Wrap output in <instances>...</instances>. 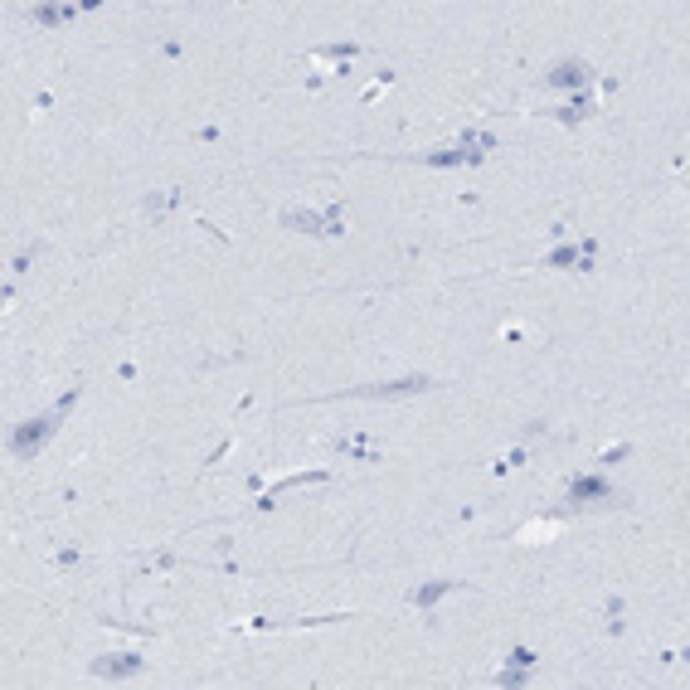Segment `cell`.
I'll list each match as a JSON object with an SVG mask.
<instances>
[{"label":"cell","instance_id":"8992f818","mask_svg":"<svg viewBox=\"0 0 690 690\" xmlns=\"http://www.w3.org/2000/svg\"><path fill=\"white\" fill-rule=\"evenodd\" d=\"M588 78L594 74H588L584 59H559L555 68H549V88H584Z\"/></svg>","mask_w":690,"mask_h":690},{"label":"cell","instance_id":"277c9868","mask_svg":"<svg viewBox=\"0 0 690 690\" xmlns=\"http://www.w3.org/2000/svg\"><path fill=\"white\" fill-rule=\"evenodd\" d=\"M142 671V656L136 652H117V656H97L93 661V675L97 681H126V675Z\"/></svg>","mask_w":690,"mask_h":690},{"label":"cell","instance_id":"30bf717a","mask_svg":"<svg viewBox=\"0 0 690 690\" xmlns=\"http://www.w3.org/2000/svg\"><path fill=\"white\" fill-rule=\"evenodd\" d=\"M74 15H78L74 5H39V10H30L35 25H59V20H74Z\"/></svg>","mask_w":690,"mask_h":690},{"label":"cell","instance_id":"52a82bcc","mask_svg":"<svg viewBox=\"0 0 690 690\" xmlns=\"http://www.w3.org/2000/svg\"><path fill=\"white\" fill-rule=\"evenodd\" d=\"M549 267H574V263H579V267H588V244L579 248V244H565V248H555V253H549V258H545Z\"/></svg>","mask_w":690,"mask_h":690},{"label":"cell","instance_id":"ba28073f","mask_svg":"<svg viewBox=\"0 0 690 690\" xmlns=\"http://www.w3.org/2000/svg\"><path fill=\"white\" fill-rule=\"evenodd\" d=\"M559 525H565V515H545V520H530L525 530H520V540L535 545V540H545V535H559Z\"/></svg>","mask_w":690,"mask_h":690},{"label":"cell","instance_id":"9c48e42d","mask_svg":"<svg viewBox=\"0 0 690 690\" xmlns=\"http://www.w3.org/2000/svg\"><path fill=\"white\" fill-rule=\"evenodd\" d=\"M447 588H457V584H453V579H438V584H424V588H418V594H414V608H424V613H428V608H433V603H438V598L447 594Z\"/></svg>","mask_w":690,"mask_h":690},{"label":"cell","instance_id":"5b68a950","mask_svg":"<svg viewBox=\"0 0 690 690\" xmlns=\"http://www.w3.org/2000/svg\"><path fill=\"white\" fill-rule=\"evenodd\" d=\"M569 501L574 505H594V501H613V486L603 476H574L569 482Z\"/></svg>","mask_w":690,"mask_h":690},{"label":"cell","instance_id":"7a4b0ae2","mask_svg":"<svg viewBox=\"0 0 690 690\" xmlns=\"http://www.w3.org/2000/svg\"><path fill=\"white\" fill-rule=\"evenodd\" d=\"M283 224L287 229H302V234H345L341 205H331L326 215H312V209H283Z\"/></svg>","mask_w":690,"mask_h":690},{"label":"cell","instance_id":"3957f363","mask_svg":"<svg viewBox=\"0 0 690 690\" xmlns=\"http://www.w3.org/2000/svg\"><path fill=\"white\" fill-rule=\"evenodd\" d=\"M433 385L428 375H408V379H394V385H360V389H345L350 399H399V394H424Z\"/></svg>","mask_w":690,"mask_h":690},{"label":"cell","instance_id":"8fae6325","mask_svg":"<svg viewBox=\"0 0 690 690\" xmlns=\"http://www.w3.org/2000/svg\"><path fill=\"white\" fill-rule=\"evenodd\" d=\"M520 681H525V666H515V661L496 675V685H520Z\"/></svg>","mask_w":690,"mask_h":690},{"label":"cell","instance_id":"6da1fadb","mask_svg":"<svg viewBox=\"0 0 690 690\" xmlns=\"http://www.w3.org/2000/svg\"><path fill=\"white\" fill-rule=\"evenodd\" d=\"M74 399H78V389H68L64 399L49 408V414H39V418H30V424H20L15 433H10V457H20V462H25V457H35L39 447H45V443L54 438V433H59V424H64L68 408H74Z\"/></svg>","mask_w":690,"mask_h":690}]
</instances>
